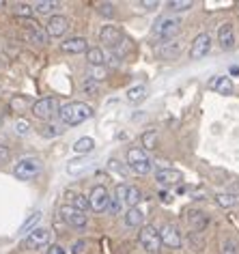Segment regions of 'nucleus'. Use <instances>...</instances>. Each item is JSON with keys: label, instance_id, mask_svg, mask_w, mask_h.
Segmentation results:
<instances>
[{"label": "nucleus", "instance_id": "f257e3e1", "mask_svg": "<svg viewBox=\"0 0 239 254\" xmlns=\"http://www.w3.org/2000/svg\"><path fill=\"white\" fill-rule=\"evenodd\" d=\"M93 108L89 104H84V101H67V104H62L59 108V117L65 125L73 127V125H80L84 123V121H89L93 117Z\"/></svg>", "mask_w": 239, "mask_h": 254}, {"label": "nucleus", "instance_id": "f03ea898", "mask_svg": "<svg viewBox=\"0 0 239 254\" xmlns=\"http://www.w3.org/2000/svg\"><path fill=\"white\" fill-rule=\"evenodd\" d=\"M179 30H181V20L177 15L160 17V20L155 22V26H153L155 37H160V39H164V41H171L173 37L179 33Z\"/></svg>", "mask_w": 239, "mask_h": 254}, {"label": "nucleus", "instance_id": "7ed1b4c3", "mask_svg": "<svg viewBox=\"0 0 239 254\" xmlns=\"http://www.w3.org/2000/svg\"><path fill=\"white\" fill-rule=\"evenodd\" d=\"M127 166L134 170L136 175H149L153 170V162L149 160L144 149H129L127 151Z\"/></svg>", "mask_w": 239, "mask_h": 254}, {"label": "nucleus", "instance_id": "20e7f679", "mask_svg": "<svg viewBox=\"0 0 239 254\" xmlns=\"http://www.w3.org/2000/svg\"><path fill=\"white\" fill-rule=\"evenodd\" d=\"M138 241H140V246L147 250L149 254H157L162 250V239H160V231H157L155 226H142L140 233H138Z\"/></svg>", "mask_w": 239, "mask_h": 254}, {"label": "nucleus", "instance_id": "39448f33", "mask_svg": "<svg viewBox=\"0 0 239 254\" xmlns=\"http://www.w3.org/2000/svg\"><path fill=\"white\" fill-rule=\"evenodd\" d=\"M15 177L22 181H28V179H35L37 175L41 173V162L37 157H22L15 166Z\"/></svg>", "mask_w": 239, "mask_h": 254}, {"label": "nucleus", "instance_id": "423d86ee", "mask_svg": "<svg viewBox=\"0 0 239 254\" xmlns=\"http://www.w3.org/2000/svg\"><path fill=\"white\" fill-rule=\"evenodd\" d=\"M110 207V192L104 186H95L89 194V209H93L95 213H104Z\"/></svg>", "mask_w": 239, "mask_h": 254}, {"label": "nucleus", "instance_id": "0eeeda50", "mask_svg": "<svg viewBox=\"0 0 239 254\" xmlns=\"http://www.w3.org/2000/svg\"><path fill=\"white\" fill-rule=\"evenodd\" d=\"M59 101H56L54 97H43V99H39V101H35L33 104V114L37 119H52V114H56L59 112Z\"/></svg>", "mask_w": 239, "mask_h": 254}, {"label": "nucleus", "instance_id": "6e6552de", "mask_svg": "<svg viewBox=\"0 0 239 254\" xmlns=\"http://www.w3.org/2000/svg\"><path fill=\"white\" fill-rule=\"evenodd\" d=\"M209 50H211V37L207 33H200V35H196V39H194L190 46V59L192 61L203 59V56L209 54Z\"/></svg>", "mask_w": 239, "mask_h": 254}, {"label": "nucleus", "instance_id": "1a4fd4ad", "mask_svg": "<svg viewBox=\"0 0 239 254\" xmlns=\"http://www.w3.org/2000/svg\"><path fill=\"white\" fill-rule=\"evenodd\" d=\"M160 239H162V246H168V248H173V250H177V248H181V244H183L179 228L173 224H164L160 228Z\"/></svg>", "mask_w": 239, "mask_h": 254}, {"label": "nucleus", "instance_id": "9d476101", "mask_svg": "<svg viewBox=\"0 0 239 254\" xmlns=\"http://www.w3.org/2000/svg\"><path fill=\"white\" fill-rule=\"evenodd\" d=\"M60 218L67 222L69 226H73V228H84L86 226V213H82V211H78L75 207H71V205H65V207H60Z\"/></svg>", "mask_w": 239, "mask_h": 254}, {"label": "nucleus", "instance_id": "9b49d317", "mask_svg": "<svg viewBox=\"0 0 239 254\" xmlns=\"http://www.w3.org/2000/svg\"><path fill=\"white\" fill-rule=\"evenodd\" d=\"M24 244H26V248H30V250H39V248L50 244V231L48 228H33V231L26 235Z\"/></svg>", "mask_w": 239, "mask_h": 254}, {"label": "nucleus", "instance_id": "f8f14e48", "mask_svg": "<svg viewBox=\"0 0 239 254\" xmlns=\"http://www.w3.org/2000/svg\"><path fill=\"white\" fill-rule=\"evenodd\" d=\"M155 181L164 188H173V186H179V183L183 181V175L175 168H160L155 173Z\"/></svg>", "mask_w": 239, "mask_h": 254}, {"label": "nucleus", "instance_id": "ddd939ff", "mask_svg": "<svg viewBox=\"0 0 239 254\" xmlns=\"http://www.w3.org/2000/svg\"><path fill=\"white\" fill-rule=\"evenodd\" d=\"M69 28V20L65 15H52L48 20V28H46V35L52 37V39H56V37H62L67 33Z\"/></svg>", "mask_w": 239, "mask_h": 254}, {"label": "nucleus", "instance_id": "4468645a", "mask_svg": "<svg viewBox=\"0 0 239 254\" xmlns=\"http://www.w3.org/2000/svg\"><path fill=\"white\" fill-rule=\"evenodd\" d=\"M218 43L222 50H233L237 43V37H235V28H233L231 22L222 24V26L218 28Z\"/></svg>", "mask_w": 239, "mask_h": 254}, {"label": "nucleus", "instance_id": "2eb2a0df", "mask_svg": "<svg viewBox=\"0 0 239 254\" xmlns=\"http://www.w3.org/2000/svg\"><path fill=\"white\" fill-rule=\"evenodd\" d=\"M99 41L106 48H119V43L123 41V33L117 26H104L99 30Z\"/></svg>", "mask_w": 239, "mask_h": 254}, {"label": "nucleus", "instance_id": "dca6fc26", "mask_svg": "<svg viewBox=\"0 0 239 254\" xmlns=\"http://www.w3.org/2000/svg\"><path fill=\"white\" fill-rule=\"evenodd\" d=\"M86 41L84 37H71V39H67V41H62L60 43V50L62 52H67V54H82L89 50V46H86Z\"/></svg>", "mask_w": 239, "mask_h": 254}, {"label": "nucleus", "instance_id": "f3484780", "mask_svg": "<svg viewBox=\"0 0 239 254\" xmlns=\"http://www.w3.org/2000/svg\"><path fill=\"white\" fill-rule=\"evenodd\" d=\"M26 22V33H24V37L30 41V43H37V46H43V43L48 41V35L43 33V30L39 28V24H33L30 20H24Z\"/></svg>", "mask_w": 239, "mask_h": 254}, {"label": "nucleus", "instance_id": "a211bd4d", "mask_svg": "<svg viewBox=\"0 0 239 254\" xmlns=\"http://www.w3.org/2000/svg\"><path fill=\"white\" fill-rule=\"evenodd\" d=\"M187 224H190L194 233H200L209 224V218H207V213L198 211V209H192V211H187Z\"/></svg>", "mask_w": 239, "mask_h": 254}, {"label": "nucleus", "instance_id": "6ab92c4d", "mask_svg": "<svg viewBox=\"0 0 239 254\" xmlns=\"http://www.w3.org/2000/svg\"><path fill=\"white\" fill-rule=\"evenodd\" d=\"M209 88L211 91H216L220 95H233L235 91V86H233V80L226 78V75H216V78L209 80Z\"/></svg>", "mask_w": 239, "mask_h": 254}, {"label": "nucleus", "instance_id": "aec40b11", "mask_svg": "<svg viewBox=\"0 0 239 254\" xmlns=\"http://www.w3.org/2000/svg\"><path fill=\"white\" fill-rule=\"evenodd\" d=\"M157 54H160L164 61H175L181 54V41H177V39L164 41L160 46V50H157Z\"/></svg>", "mask_w": 239, "mask_h": 254}, {"label": "nucleus", "instance_id": "412c9836", "mask_svg": "<svg viewBox=\"0 0 239 254\" xmlns=\"http://www.w3.org/2000/svg\"><path fill=\"white\" fill-rule=\"evenodd\" d=\"M142 222H144L142 209H138V207L127 209V213H125V224H127L129 228H138V226L142 228Z\"/></svg>", "mask_w": 239, "mask_h": 254}, {"label": "nucleus", "instance_id": "4be33fe9", "mask_svg": "<svg viewBox=\"0 0 239 254\" xmlns=\"http://www.w3.org/2000/svg\"><path fill=\"white\" fill-rule=\"evenodd\" d=\"M140 198H142V194H140V190H138L136 186H125V198H123V205H127L129 209H131V207H138Z\"/></svg>", "mask_w": 239, "mask_h": 254}, {"label": "nucleus", "instance_id": "5701e85b", "mask_svg": "<svg viewBox=\"0 0 239 254\" xmlns=\"http://www.w3.org/2000/svg\"><path fill=\"white\" fill-rule=\"evenodd\" d=\"M86 61H89L91 67H102L106 63V54L102 48H89L86 50Z\"/></svg>", "mask_w": 239, "mask_h": 254}, {"label": "nucleus", "instance_id": "b1692460", "mask_svg": "<svg viewBox=\"0 0 239 254\" xmlns=\"http://www.w3.org/2000/svg\"><path fill=\"white\" fill-rule=\"evenodd\" d=\"M56 9H59L56 0H37L33 4V11H37V13H41V15H50V13H54Z\"/></svg>", "mask_w": 239, "mask_h": 254}, {"label": "nucleus", "instance_id": "393cba45", "mask_svg": "<svg viewBox=\"0 0 239 254\" xmlns=\"http://www.w3.org/2000/svg\"><path fill=\"white\" fill-rule=\"evenodd\" d=\"M144 97H147V86L144 84H136V86L127 88V101L129 104H140Z\"/></svg>", "mask_w": 239, "mask_h": 254}, {"label": "nucleus", "instance_id": "a878e982", "mask_svg": "<svg viewBox=\"0 0 239 254\" xmlns=\"http://www.w3.org/2000/svg\"><path fill=\"white\" fill-rule=\"evenodd\" d=\"M216 202L220 207H224V209H231V207H235L239 202V196L233 194V192H222V194L216 196Z\"/></svg>", "mask_w": 239, "mask_h": 254}, {"label": "nucleus", "instance_id": "bb28decb", "mask_svg": "<svg viewBox=\"0 0 239 254\" xmlns=\"http://www.w3.org/2000/svg\"><path fill=\"white\" fill-rule=\"evenodd\" d=\"M93 149H95V140H93V138H80V140L73 144V151H75L78 155L91 153Z\"/></svg>", "mask_w": 239, "mask_h": 254}, {"label": "nucleus", "instance_id": "cd10ccee", "mask_svg": "<svg viewBox=\"0 0 239 254\" xmlns=\"http://www.w3.org/2000/svg\"><path fill=\"white\" fill-rule=\"evenodd\" d=\"M69 200H71V207H75L78 211H82V213H86V209H89V198H86L84 194H69L67 196Z\"/></svg>", "mask_w": 239, "mask_h": 254}, {"label": "nucleus", "instance_id": "c85d7f7f", "mask_svg": "<svg viewBox=\"0 0 239 254\" xmlns=\"http://www.w3.org/2000/svg\"><path fill=\"white\" fill-rule=\"evenodd\" d=\"M155 144H157V131L155 129L144 131V134H142V147H144V151L155 149Z\"/></svg>", "mask_w": 239, "mask_h": 254}, {"label": "nucleus", "instance_id": "c756f323", "mask_svg": "<svg viewBox=\"0 0 239 254\" xmlns=\"http://www.w3.org/2000/svg\"><path fill=\"white\" fill-rule=\"evenodd\" d=\"M192 0H171L168 2V9L175 11V13H181V11H187V9H192Z\"/></svg>", "mask_w": 239, "mask_h": 254}, {"label": "nucleus", "instance_id": "7c9ffc66", "mask_svg": "<svg viewBox=\"0 0 239 254\" xmlns=\"http://www.w3.org/2000/svg\"><path fill=\"white\" fill-rule=\"evenodd\" d=\"M33 7H30V4H26V2H17L15 4V15L17 17H22V20H30V17H33Z\"/></svg>", "mask_w": 239, "mask_h": 254}, {"label": "nucleus", "instance_id": "2f4dec72", "mask_svg": "<svg viewBox=\"0 0 239 254\" xmlns=\"http://www.w3.org/2000/svg\"><path fill=\"white\" fill-rule=\"evenodd\" d=\"M222 254H239V244L233 237H226L222 241Z\"/></svg>", "mask_w": 239, "mask_h": 254}, {"label": "nucleus", "instance_id": "473e14b6", "mask_svg": "<svg viewBox=\"0 0 239 254\" xmlns=\"http://www.w3.org/2000/svg\"><path fill=\"white\" fill-rule=\"evenodd\" d=\"M82 91H84V93H89V95H97V93H99V82L91 80V78H86V80H84V84H82Z\"/></svg>", "mask_w": 239, "mask_h": 254}, {"label": "nucleus", "instance_id": "72a5a7b5", "mask_svg": "<svg viewBox=\"0 0 239 254\" xmlns=\"http://www.w3.org/2000/svg\"><path fill=\"white\" fill-rule=\"evenodd\" d=\"M97 11H99V15L112 17V15H115V4H112V2H99L97 4Z\"/></svg>", "mask_w": 239, "mask_h": 254}, {"label": "nucleus", "instance_id": "f704fd0d", "mask_svg": "<svg viewBox=\"0 0 239 254\" xmlns=\"http://www.w3.org/2000/svg\"><path fill=\"white\" fill-rule=\"evenodd\" d=\"M41 220V213L39 211H37V213H33V215H30V218L26 220V222H24V224H22V233H28L30 231V228H33L35 224H37V222H39Z\"/></svg>", "mask_w": 239, "mask_h": 254}, {"label": "nucleus", "instance_id": "c9c22d12", "mask_svg": "<svg viewBox=\"0 0 239 254\" xmlns=\"http://www.w3.org/2000/svg\"><path fill=\"white\" fill-rule=\"evenodd\" d=\"M11 108H13L15 112L26 110V108H28V99H24V97H13V99H11Z\"/></svg>", "mask_w": 239, "mask_h": 254}, {"label": "nucleus", "instance_id": "e433bc0d", "mask_svg": "<svg viewBox=\"0 0 239 254\" xmlns=\"http://www.w3.org/2000/svg\"><path fill=\"white\" fill-rule=\"evenodd\" d=\"M15 131L20 136H28V131H30V123L28 121H24V119H17V123H15Z\"/></svg>", "mask_w": 239, "mask_h": 254}, {"label": "nucleus", "instance_id": "4c0bfd02", "mask_svg": "<svg viewBox=\"0 0 239 254\" xmlns=\"http://www.w3.org/2000/svg\"><path fill=\"white\" fill-rule=\"evenodd\" d=\"M60 131H62V129H60V125H54V123H52V125H46V127H43L41 134L50 138V136H59Z\"/></svg>", "mask_w": 239, "mask_h": 254}, {"label": "nucleus", "instance_id": "58836bf2", "mask_svg": "<svg viewBox=\"0 0 239 254\" xmlns=\"http://www.w3.org/2000/svg\"><path fill=\"white\" fill-rule=\"evenodd\" d=\"M121 209H123V202H119L117 198H110V207H108V211L112 215H119L121 213Z\"/></svg>", "mask_w": 239, "mask_h": 254}, {"label": "nucleus", "instance_id": "ea45409f", "mask_svg": "<svg viewBox=\"0 0 239 254\" xmlns=\"http://www.w3.org/2000/svg\"><path fill=\"white\" fill-rule=\"evenodd\" d=\"M84 250H86V241L84 239H78L71 246V254H84Z\"/></svg>", "mask_w": 239, "mask_h": 254}, {"label": "nucleus", "instance_id": "a19ab883", "mask_svg": "<svg viewBox=\"0 0 239 254\" xmlns=\"http://www.w3.org/2000/svg\"><path fill=\"white\" fill-rule=\"evenodd\" d=\"M9 160H11V151H9V147L0 144V164H7Z\"/></svg>", "mask_w": 239, "mask_h": 254}, {"label": "nucleus", "instance_id": "79ce46f5", "mask_svg": "<svg viewBox=\"0 0 239 254\" xmlns=\"http://www.w3.org/2000/svg\"><path fill=\"white\" fill-rule=\"evenodd\" d=\"M140 7H144L147 11H153V9L160 7V2H157V0H142V2H140Z\"/></svg>", "mask_w": 239, "mask_h": 254}, {"label": "nucleus", "instance_id": "37998d69", "mask_svg": "<svg viewBox=\"0 0 239 254\" xmlns=\"http://www.w3.org/2000/svg\"><path fill=\"white\" fill-rule=\"evenodd\" d=\"M48 254H67V252H65V248H62V246H52L48 250Z\"/></svg>", "mask_w": 239, "mask_h": 254}, {"label": "nucleus", "instance_id": "c03bdc74", "mask_svg": "<svg viewBox=\"0 0 239 254\" xmlns=\"http://www.w3.org/2000/svg\"><path fill=\"white\" fill-rule=\"evenodd\" d=\"M0 7H2V2H0Z\"/></svg>", "mask_w": 239, "mask_h": 254}]
</instances>
